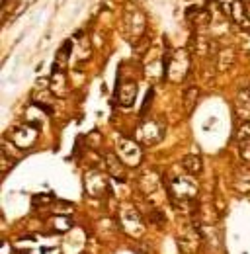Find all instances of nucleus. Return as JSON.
Masks as SVG:
<instances>
[{
  "label": "nucleus",
  "instance_id": "4",
  "mask_svg": "<svg viewBox=\"0 0 250 254\" xmlns=\"http://www.w3.org/2000/svg\"><path fill=\"white\" fill-rule=\"evenodd\" d=\"M4 251H8V243L4 241ZM4 254H8V253H4Z\"/></svg>",
  "mask_w": 250,
  "mask_h": 254
},
{
  "label": "nucleus",
  "instance_id": "2",
  "mask_svg": "<svg viewBox=\"0 0 250 254\" xmlns=\"http://www.w3.org/2000/svg\"><path fill=\"white\" fill-rule=\"evenodd\" d=\"M184 166L188 168L189 174H197V172L201 170V162H199L197 157H188V159L184 160Z\"/></svg>",
  "mask_w": 250,
  "mask_h": 254
},
{
  "label": "nucleus",
  "instance_id": "1",
  "mask_svg": "<svg viewBox=\"0 0 250 254\" xmlns=\"http://www.w3.org/2000/svg\"><path fill=\"white\" fill-rule=\"evenodd\" d=\"M122 229L125 231V235H129L133 239H141L145 233V223L135 209L127 207L122 211Z\"/></svg>",
  "mask_w": 250,
  "mask_h": 254
},
{
  "label": "nucleus",
  "instance_id": "3",
  "mask_svg": "<svg viewBox=\"0 0 250 254\" xmlns=\"http://www.w3.org/2000/svg\"><path fill=\"white\" fill-rule=\"evenodd\" d=\"M153 94H155V90L151 88V90L147 92V96H145V104H143V114H145V112H147V108L151 106V100H153Z\"/></svg>",
  "mask_w": 250,
  "mask_h": 254
}]
</instances>
